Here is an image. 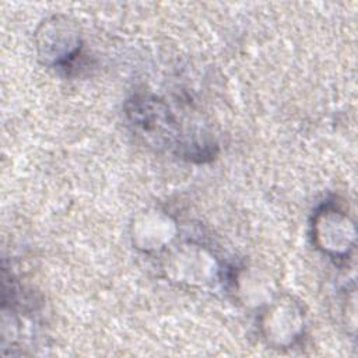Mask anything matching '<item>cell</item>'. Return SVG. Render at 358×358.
<instances>
[{
  "mask_svg": "<svg viewBox=\"0 0 358 358\" xmlns=\"http://www.w3.org/2000/svg\"><path fill=\"white\" fill-rule=\"evenodd\" d=\"M130 124L147 141L187 158L203 159L213 155V144L200 141V133H189L182 120L161 99L136 96L126 109Z\"/></svg>",
  "mask_w": 358,
  "mask_h": 358,
  "instance_id": "cell-1",
  "label": "cell"
},
{
  "mask_svg": "<svg viewBox=\"0 0 358 358\" xmlns=\"http://www.w3.org/2000/svg\"><path fill=\"white\" fill-rule=\"evenodd\" d=\"M315 239L323 252L334 256H344L351 248L354 238L352 225L348 217L337 208L323 207L315 215Z\"/></svg>",
  "mask_w": 358,
  "mask_h": 358,
  "instance_id": "cell-2",
  "label": "cell"
},
{
  "mask_svg": "<svg viewBox=\"0 0 358 358\" xmlns=\"http://www.w3.org/2000/svg\"><path fill=\"white\" fill-rule=\"evenodd\" d=\"M39 55L48 64H69L80 50V39L66 21H49L38 35Z\"/></svg>",
  "mask_w": 358,
  "mask_h": 358,
  "instance_id": "cell-3",
  "label": "cell"
},
{
  "mask_svg": "<svg viewBox=\"0 0 358 358\" xmlns=\"http://www.w3.org/2000/svg\"><path fill=\"white\" fill-rule=\"evenodd\" d=\"M270 313L281 320V324L263 326L266 338L274 345H291L303 330V323L299 315L301 312L296 310L294 305H281Z\"/></svg>",
  "mask_w": 358,
  "mask_h": 358,
  "instance_id": "cell-4",
  "label": "cell"
}]
</instances>
